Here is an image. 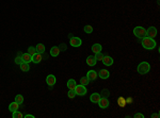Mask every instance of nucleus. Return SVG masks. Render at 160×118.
Segmentation results:
<instances>
[{"label":"nucleus","mask_w":160,"mask_h":118,"mask_svg":"<svg viewBox=\"0 0 160 118\" xmlns=\"http://www.w3.org/2000/svg\"><path fill=\"white\" fill-rule=\"evenodd\" d=\"M41 61H42V54H40V53H37L36 52L35 54L32 55V62H33V63L39 64Z\"/></svg>","instance_id":"nucleus-15"},{"label":"nucleus","mask_w":160,"mask_h":118,"mask_svg":"<svg viewBox=\"0 0 160 118\" xmlns=\"http://www.w3.org/2000/svg\"><path fill=\"white\" fill-rule=\"evenodd\" d=\"M133 34L138 38H143L146 36V30L143 27H136L133 29Z\"/></svg>","instance_id":"nucleus-3"},{"label":"nucleus","mask_w":160,"mask_h":118,"mask_svg":"<svg viewBox=\"0 0 160 118\" xmlns=\"http://www.w3.org/2000/svg\"><path fill=\"white\" fill-rule=\"evenodd\" d=\"M150 117H152V118H159V114H157V113H154V114H152V115H150Z\"/></svg>","instance_id":"nucleus-35"},{"label":"nucleus","mask_w":160,"mask_h":118,"mask_svg":"<svg viewBox=\"0 0 160 118\" xmlns=\"http://www.w3.org/2000/svg\"><path fill=\"white\" fill-rule=\"evenodd\" d=\"M156 35H157V29L155 27H149L146 30V36L147 37L154 38V37H156Z\"/></svg>","instance_id":"nucleus-7"},{"label":"nucleus","mask_w":160,"mask_h":118,"mask_svg":"<svg viewBox=\"0 0 160 118\" xmlns=\"http://www.w3.org/2000/svg\"><path fill=\"white\" fill-rule=\"evenodd\" d=\"M141 44H142V46H143V48L145 49H148V50H153V49H155V47H156V42H155V39L154 38H150V37H147V36H145L143 38H141Z\"/></svg>","instance_id":"nucleus-1"},{"label":"nucleus","mask_w":160,"mask_h":118,"mask_svg":"<svg viewBox=\"0 0 160 118\" xmlns=\"http://www.w3.org/2000/svg\"><path fill=\"white\" fill-rule=\"evenodd\" d=\"M75 93H76V95H78V96H84L86 94V88L82 84L76 85V87H75Z\"/></svg>","instance_id":"nucleus-4"},{"label":"nucleus","mask_w":160,"mask_h":118,"mask_svg":"<svg viewBox=\"0 0 160 118\" xmlns=\"http://www.w3.org/2000/svg\"><path fill=\"white\" fill-rule=\"evenodd\" d=\"M59 49H60V51H65V50H66V45H65V44H62V45H60Z\"/></svg>","instance_id":"nucleus-34"},{"label":"nucleus","mask_w":160,"mask_h":118,"mask_svg":"<svg viewBox=\"0 0 160 118\" xmlns=\"http://www.w3.org/2000/svg\"><path fill=\"white\" fill-rule=\"evenodd\" d=\"M137 70H138V72L140 73V75H145V73H147L150 70V65L148 64L147 62H142V63L139 64Z\"/></svg>","instance_id":"nucleus-2"},{"label":"nucleus","mask_w":160,"mask_h":118,"mask_svg":"<svg viewBox=\"0 0 160 118\" xmlns=\"http://www.w3.org/2000/svg\"><path fill=\"white\" fill-rule=\"evenodd\" d=\"M28 53L29 54H31V55H33V54H35L36 53V49L34 48V47H29L28 48Z\"/></svg>","instance_id":"nucleus-29"},{"label":"nucleus","mask_w":160,"mask_h":118,"mask_svg":"<svg viewBox=\"0 0 160 118\" xmlns=\"http://www.w3.org/2000/svg\"><path fill=\"white\" fill-rule=\"evenodd\" d=\"M101 49H103V47H101L100 44H94V45L92 46V51L94 52V53H98V52H100Z\"/></svg>","instance_id":"nucleus-17"},{"label":"nucleus","mask_w":160,"mask_h":118,"mask_svg":"<svg viewBox=\"0 0 160 118\" xmlns=\"http://www.w3.org/2000/svg\"><path fill=\"white\" fill-rule=\"evenodd\" d=\"M117 104L120 105V108H125L126 107V99L124 97H120L117 99Z\"/></svg>","instance_id":"nucleus-22"},{"label":"nucleus","mask_w":160,"mask_h":118,"mask_svg":"<svg viewBox=\"0 0 160 118\" xmlns=\"http://www.w3.org/2000/svg\"><path fill=\"white\" fill-rule=\"evenodd\" d=\"M69 44H71L72 47H80L81 44H82V40L79 37H72L71 40H69Z\"/></svg>","instance_id":"nucleus-5"},{"label":"nucleus","mask_w":160,"mask_h":118,"mask_svg":"<svg viewBox=\"0 0 160 118\" xmlns=\"http://www.w3.org/2000/svg\"><path fill=\"white\" fill-rule=\"evenodd\" d=\"M76 81L74 80V79H69V80L67 81V87L68 89H75V87H76Z\"/></svg>","instance_id":"nucleus-18"},{"label":"nucleus","mask_w":160,"mask_h":118,"mask_svg":"<svg viewBox=\"0 0 160 118\" xmlns=\"http://www.w3.org/2000/svg\"><path fill=\"white\" fill-rule=\"evenodd\" d=\"M100 95L99 94H97V93H94V94H92L91 97H90V100H91V102L93 103H97L98 101H99V99H100Z\"/></svg>","instance_id":"nucleus-14"},{"label":"nucleus","mask_w":160,"mask_h":118,"mask_svg":"<svg viewBox=\"0 0 160 118\" xmlns=\"http://www.w3.org/2000/svg\"><path fill=\"white\" fill-rule=\"evenodd\" d=\"M96 63H97V61H96L94 55H89L88 59H86V64H88L89 66H95Z\"/></svg>","instance_id":"nucleus-12"},{"label":"nucleus","mask_w":160,"mask_h":118,"mask_svg":"<svg viewBox=\"0 0 160 118\" xmlns=\"http://www.w3.org/2000/svg\"><path fill=\"white\" fill-rule=\"evenodd\" d=\"M133 117H135V118H144V115L140 114V113H136L135 115H133Z\"/></svg>","instance_id":"nucleus-32"},{"label":"nucleus","mask_w":160,"mask_h":118,"mask_svg":"<svg viewBox=\"0 0 160 118\" xmlns=\"http://www.w3.org/2000/svg\"><path fill=\"white\" fill-rule=\"evenodd\" d=\"M110 96V91L107 89V88H104L103 90H101V97H105V98H108Z\"/></svg>","instance_id":"nucleus-27"},{"label":"nucleus","mask_w":160,"mask_h":118,"mask_svg":"<svg viewBox=\"0 0 160 118\" xmlns=\"http://www.w3.org/2000/svg\"><path fill=\"white\" fill-rule=\"evenodd\" d=\"M15 102H17L18 104L20 105L22 102H24V97H22L21 95H17L16 97H15Z\"/></svg>","instance_id":"nucleus-25"},{"label":"nucleus","mask_w":160,"mask_h":118,"mask_svg":"<svg viewBox=\"0 0 160 118\" xmlns=\"http://www.w3.org/2000/svg\"><path fill=\"white\" fill-rule=\"evenodd\" d=\"M67 96H68V98H69V99L75 98V96H76V93H75V89H69V90H68Z\"/></svg>","instance_id":"nucleus-28"},{"label":"nucleus","mask_w":160,"mask_h":118,"mask_svg":"<svg viewBox=\"0 0 160 118\" xmlns=\"http://www.w3.org/2000/svg\"><path fill=\"white\" fill-rule=\"evenodd\" d=\"M101 61H103V63L106 66H111L113 64V59L111 57H109V55H104V59Z\"/></svg>","instance_id":"nucleus-11"},{"label":"nucleus","mask_w":160,"mask_h":118,"mask_svg":"<svg viewBox=\"0 0 160 118\" xmlns=\"http://www.w3.org/2000/svg\"><path fill=\"white\" fill-rule=\"evenodd\" d=\"M20 66V69L22 70V71H29L30 70V66H29V63H26V62H22L21 64L19 65Z\"/></svg>","instance_id":"nucleus-20"},{"label":"nucleus","mask_w":160,"mask_h":118,"mask_svg":"<svg viewBox=\"0 0 160 118\" xmlns=\"http://www.w3.org/2000/svg\"><path fill=\"white\" fill-rule=\"evenodd\" d=\"M68 37H69V39H71V38H72V37H74V36H73L72 34H68Z\"/></svg>","instance_id":"nucleus-38"},{"label":"nucleus","mask_w":160,"mask_h":118,"mask_svg":"<svg viewBox=\"0 0 160 118\" xmlns=\"http://www.w3.org/2000/svg\"><path fill=\"white\" fill-rule=\"evenodd\" d=\"M60 54V49H59V47H57V46H53V47H51L50 48V55L51 57H58V55Z\"/></svg>","instance_id":"nucleus-13"},{"label":"nucleus","mask_w":160,"mask_h":118,"mask_svg":"<svg viewBox=\"0 0 160 118\" xmlns=\"http://www.w3.org/2000/svg\"><path fill=\"white\" fill-rule=\"evenodd\" d=\"M97 103H98V105H99V108H106L109 107V100H108V98H105V97H100L99 101Z\"/></svg>","instance_id":"nucleus-6"},{"label":"nucleus","mask_w":160,"mask_h":118,"mask_svg":"<svg viewBox=\"0 0 160 118\" xmlns=\"http://www.w3.org/2000/svg\"><path fill=\"white\" fill-rule=\"evenodd\" d=\"M95 59H96V61H101L104 59V55L101 52H98V53H95Z\"/></svg>","instance_id":"nucleus-30"},{"label":"nucleus","mask_w":160,"mask_h":118,"mask_svg":"<svg viewBox=\"0 0 160 118\" xmlns=\"http://www.w3.org/2000/svg\"><path fill=\"white\" fill-rule=\"evenodd\" d=\"M24 117H25V118H34V115H30V114H28V115H25Z\"/></svg>","instance_id":"nucleus-36"},{"label":"nucleus","mask_w":160,"mask_h":118,"mask_svg":"<svg viewBox=\"0 0 160 118\" xmlns=\"http://www.w3.org/2000/svg\"><path fill=\"white\" fill-rule=\"evenodd\" d=\"M18 108H19L18 103H17V102H12V103H10V105H9V111H11L13 113L14 111L18 110Z\"/></svg>","instance_id":"nucleus-16"},{"label":"nucleus","mask_w":160,"mask_h":118,"mask_svg":"<svg viewBox=\"0 0 160 118\" xmlns=\"http://www.w3.org/2000/svg\"><path fill=\"white\" fill-rule=\"evenodd\" d=\"M89 82H90V80L88 77H82V78L80 79V84H82V85H88Z\"/></svg>","instance_id":"nucleus-24"},{"label":"nucleus","mask_w":160,"mask_h":118,"mask_svg":"<svg viewBox=\"0 0 160 118\" xmlns=\"http://www.w3.org/2000/svg\"><path fill=\"white\" fill-rule=\"evenodd\" d=\"M86 77L89 78L90 81H95L96 79H97L98 75H97V72H96L95 70H89L88 73H86Z\"/></svg>","instance_id":"nucleus-9"},{"label":"nucleus","mask_w":160,"mask_h":118,"mask_svg":"<svg viewBox=\"0 0 160 118\" xmlns=\"http://www.w3.org/2000/svg\"><path fill=\"white\" fill-rule=\"evenodd\" d=\"M132 102H133V99L131 98V97H128V98L126 99V104H131Z\"/></svg>","instance_id":"nucleus-33"},{"label":"nucleus","mask_w":160,"mask_h":118,"mask_svg":"<svg viewBox=\"0 0 160 118\" xmlns=\"http://www.w3.org/2000/svg\"><path fill=\"white\" fill-rule=\"evenodd\" d=\"M98 77H99L100 79H104V80H106V79H108L110 77V72L109 70L107 69H101L99 72H98Z\"/></svg>","instance_id":"nucleus-8"},{"label":"nucleus","mask_w":160,"mask_h":118,"mask_svg":"<svg viewBox=\"0 0 160 118\" xmlns=\"http://www.w3.org/2000/svg\"><path fill=\"white\" fill-rule=\"evenodd\" d=\"M56 77H54L53 75H49L47 76V78H46V83H47L49 86H52V85L56 84Z\"/></svg>","instance_id":"nucleus-10"},{"label":"nucleus","mask_w":160,"mask_h":118,"mask_svg":"<svg viewBox=\"0 0 160 118\" xmlns=\"http://www.w3.org/2000/svg\"><path fill=\"white\" fill-rule=\"evenodd\" d=\"M22 62H24V61H22V58H21V57H16V58H15V63H16L17 65H20V64L22 63Z\"/></svg>","instance_id":"nucleus-31"},{"label":"nucleus","mask_w":160,"mask_h":118,"mask_svg":"<svg viewBox=\"0 0 160 118\" xmlns=\"http://www.w3.org/2000/svg\"><path fill=\"white\" fill-rule=\"evenodd\" d=\"M12 117H13V118H22V117H24V115H22L18 110H17V111H14V112H13Z\"/></svg>","instance_id":"nucleus-23"},{"label":"nucleus","mask_w":160,"mask_h":118,"mask_svg":"<svg viewBox=\"0 0 160 118\" xmlns=\"http://www.w3.org/2000/svg\"><path fill=\"white\" fill-rule=\"evenodd\" d=\"M35 49H36V52L37 53H40V54H43L45 52V46L43 45V44H37Z\"/></svg>","instance_id":"nucleus-19"},{"label":"nucleus","mask_w":160,"mask_h":118,"mask_svg":"<svg viewBox=\"0 0 160 118\" xmlns=\"http://www.w3.org/2000/svg\"><path fill=\"white\" fill-rule=\"evenodd\" d=\"M21 58H22V61L26 62V63H30V62H32V55L29 54V53H24Z\"/></svg>","instance_id":"nucleus-21"},{"label":"nucleus","mask_w":160,"mask_h":118,"mask_svg":"<svg viewBox=\"0 0 160 118\" xmlns=\"http://www.w3.org/2000/svg\"><path fill=\"white\" fill-rule=\"evenodd\" d=\"M83 30H84V32L85 33H92L93 32V27L92 26H90V25H88V26H84V28H83Z\"/></svg>","instance_id":"nucleus-26"},{"label":"nucleus","mask_w":160,"mask_h":118,"mask_svg":"<svg viewBox=\"0 0 160 118\" xmlns=\"http://www.w3.org/2000/svg\"><path fill=\"white\" fill-rule=\"evenodd\" d=\"M22 54H24V53H21V52H18V53H17V57H22Z\"/></svg>","instance_id":"nucleus-37"}]
</instances>
